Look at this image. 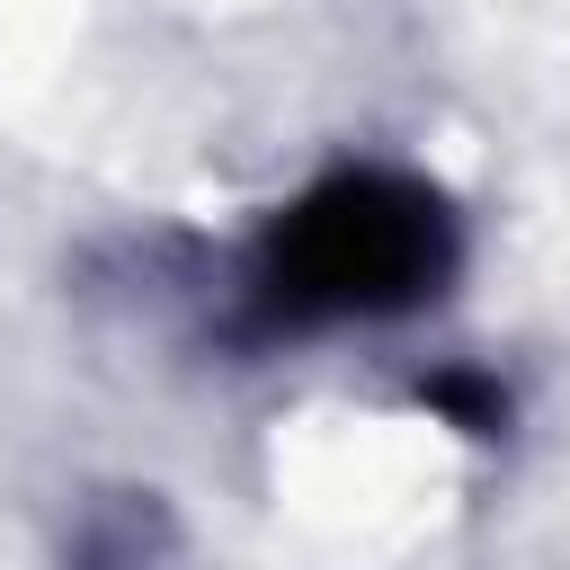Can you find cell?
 Returning a JSON list of instances; mask_svg holds the SVG:
<instances>
[{
  "instance_id": "6da1fadb",
  "label": "cell",
  "mask_w": 570,
  "mask_h": 570,
  "mask_svg": "<svg viewBox=\"0 0 570 570\" xmlns=\"http://www.w3.org/2000/svg\"><path fill=\"white\" fill-rule=\"evenodd\" d=\"M445 205L428 187L356 169L276 223L267 276L294 312H401L445 276Z\"/></svg>"
}]
</instances>
